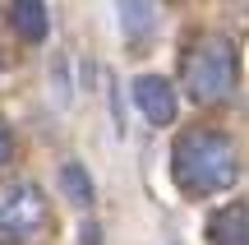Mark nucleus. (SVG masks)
<instances>
[{
	"label": "nucleus",
	"instance_id": "obj_4",
	"mask_svg": "<svg viewBox=\"0 0 249 245\" xmlns=\"http://www.w3.org/2000/svg\"><path fill=\"white\" fill-rule=\"evenodd\" d=\"M129 93H134V107L143 111L148 125H171V120H176L180 102H176V88H171L166 74H139V79L129 83Z\"/></svg>",
	"mask_w": 249,
	"mask_h": 245
},
{
	"label": "nucleus",
	"instance_id": "obj_10",
	"mask_svg": "<svg viewBox=\"0 0 249 245\" xmlns=\"http://www.w3.org/2000/svg\"><path fill=\"white\" fill-rule=\"evenodd\" d=\"M0 79H5V51H0Z\"/></svg>",
	"mask_w": 249,
	"mask_h": 245
},
{
	"label": "nucleus",
	"instance_id": "obj_6",
	"mask_svg": "<svg viewBox=\"0 0 249 245\" xmlns=\"http://www.w3.org/2000/svg\"><path fill=\"white\" fill-rule=\"evenodd\" d=\"M208 245H249V204H226L208 222Z\"/></svg>",
	"mask_w": 249,
	"mask_h": 245
},
{
	"label": "nucleus",
	"instance_id": "obj_1",
	"mask_svg": "<svg viewBox=\"0 0 249 245\" xmlns=\"http://www.w3.org/2000/svg\"><path fill=\"white\" fill-rule=\"evenodd\" d=\"M171 181L185 199H213L240 181V148L222 125H185L171 144Z\"/></svg>",
	"mask_w": 249,
	"mask_h": 245
},
{
	"label": "nucleus",
	"instance_id": "obj_8",
	"mask_svg": "<svg viewBox=\"0 0 249 245\" xmlns=\"http://www.w3.org/2000/svg\"><path fill=\"white\" fill-rule=\"evenodd\" d=\"M60 190H65V199H70L74 208H92V199H97L92 176H88L83 162H60Z\"/></svg>",
	"mask_w": 249,
	"mask_h": 245
},
{
	"label": "nucleus",
	"instance_id": "obj_3",
	"mask_svg": "<svg viewBox=\"0 0 249 245\" xmlns=\"http://www.w3.org/2000/svg\"><path fill=\"white\" fill-rule=\"evenodd\" d=\"M51 231V204L33 181L0 185V245H37Z\"/></svg>",
	"mask_w": 249,
	"mask_h": 245
},
{
	"label": "nucleus",
	"instance_id": "obj_7",
	"mask_svg": "<svg viewBox=\"0 0 249 245\" xmlns=\"http://www.w3.org/2000/svg\"><path fill=\"white\" fill-rule=\"evenodd\" d=\"M120 28H124V37H129L134 46H139V42H148V37H152V28H157V5L124 0V5H120Z\"/></svg>",
	"mask_w": 249,
	"mask_h": 245
},
{
	"label": "nucleus",
	"instance_id": "obj_5",
	"mask_svg": "<svg viewBox=\"0 0 249 245\" xmlns=\"http://www.w3.org/2000/svg\"><path fill=\"white\" fill-rule=\"evenodd\" d=\"M9 28H14V37H23L28 46H37V42L51 37V9H46L42 0H18V5H9Z\"/></svg>",
	"mask_w": 249,
	"mask_h": 245
},
{
	"label": "nucleus",
	"instance_id": "obj_2",
	"mask_svg": "<svg viewBox=\"0 0 249 245\" xmlns=\"http://www.w3.org/2000/svg\"><path fill=\"white\" fill-rule=\"evenodd\" d=\"M240 51L226 33H194L180 51V83L194 107H217L235 93Z\"/></svg>",
	"mask_w": 249,
	"mask_h": 245
},
{
	"label": "nucleus",
	"instance_id": "obj_9",
	"mask_svg": "<svg viewBox=\"0 0 249 245\" xmlns=\"http://www.w3.org/2000/svg\"><path fill=\"white\" fill-rule=\"evenodd\" d=\"M9 157H14V130H9L5 120H0V167H5Z\"/></svg>",
	"mask_w": 249,
	"mask_h": 245
}]
</instances>
